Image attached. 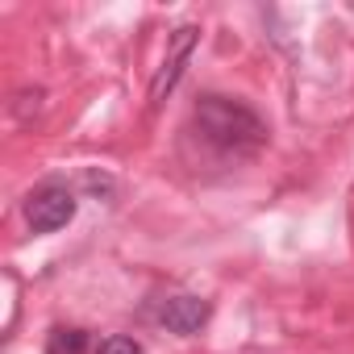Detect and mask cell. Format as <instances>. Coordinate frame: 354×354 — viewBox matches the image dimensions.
<instances>
[{
    "label": "cell",
    "mask_w": 354,
    "mask_h": 354,
    "mask_svg": "<svg viewBox=\"0 0 354 354\" xmlns=\"http://www.w3.org/2000/svg\"><path fill=\"white\" fill-rule=\"evenodd\" d=\"M209 313H213V308H209V300L180 292V296L158 300L154 321H158L162 329H171V333H180V337H192V333H201V325L209 321Z\"/></svg>",
    "instance_id": "277c9868"
},
{
    "label": "cell",
    "mask_w": 354,
    "mask_h": 354,
    "mask_svg": "<svg viewBox=\"0 0 354 354\" xmlns=\"http://www.w3.org/2000/svg\"><path fill=\"white\" fill-rule=\"evenodd\" d=\"M196 38H201V30L196 26H180L171 34V42H167V59H162V67L154 71V80H150V104H162V96L180 84V75H184V63L192 59V50H196Z\"/></svg>",
    "instance_id": "3957f363"
},
{
    "label": "cell",
    "mask_w": 354,
    "mask_h": 354,
    "mask_svg": "<svg viewBox=\"0 0 354 354\" xmlns=\"http://www.w3.org/2000/svg\"><path fill=\"white\" fill-rule=\"evenodd\" d=\"M192 125L217 154H230V158H246L267 146V121L246 100H234V96H217V92L201 96L192 109Z\"/></svg>",
    "instance_id": "6da1fadb"
},
{
    "label": "cell",
    "mask_w": 354,
    "mask_h": 354,
    "mask_svg": "<svg viewBox=\"0 0 354 354\" xmlns=\"http://www.w3.org/2000/svg\"><path fill=\"white\" fill-rule=\"evenodd\" d=\"M75 217V192L63 184H42L38 192H30L26 201V221L34 234H55Z\"/></svg>",
    "instance_id": "7a4b0ae2"
},
{
    "label": "cell",
    "mask_w": 354,
    "mask_h": 354,
    "mask_svg": "<svg viewBox=\"0 0 354 354\" xmlns=\"http://www.w3.org/2000/svg\"><path fill=\"white\" fill-rule=\"evenodd\" d=\"M46 354H88V333L84 329H50L46 337Z\"/></svg>",
    "instance_id": "5b68a950"
},
{
    "label": "cell",
    "mask_w": 354,
    "mask_h": 354,
    "mask_svg": "<svg viewBox=\"0 0 354 354\" xmlns=\"http://www.w3.org/2000/svg\"><path fill=\"white\" fill-rule=\"evenodd\" d=\"M96 354H142V346H138L133 337H121V333H113V337H104V342L96 346Z\"/></svg>",
    "instance_id": "8992f818"
}]
</instances>
